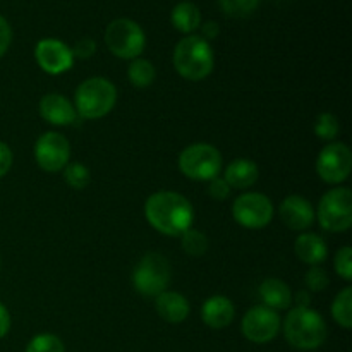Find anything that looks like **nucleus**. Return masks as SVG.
<instances>
[{"label": "nucleus", "mask_w": 352, "mask_h": 352, "mask_svg": "<svg viewBox=\"0 0 352 352\" xmlns=\"http://www.w3.org/2000/svg\"><path fill=\"white\" fill-rule=\"evenodd\" d=\"M236 315L232 301L226 296H212L205 301L201 308V318L206 327L213 330H222L230 325Z\"/></svg>", "instance_id": "16"}, {"label": "nucleus", "mask_w": 352, "mask_h": 352, "mask_svg": "<svg viewBox=\"0 0 352 352\" xmlns=\"http://www.w3.org/2000/svg\"><path fill=\"white\" fill-rule=\"evenodd\" d=\"M117 102V89L109 79L89 78L76 89V112L82 119H102L112 112Z\"/></svg>", "instance_id": "4"}, {"label": "nucleus", "mask_w": 352, "mask_h": 352, "mask_svg": "<svg viewBox=\"0 0 352 352\" xmlns=\"http://www.w3.org/2000/svg\"><path fill=\"white\" fill-rule=\"evenodd\" d=\"M284 333L296 349L313 351L325 342L327 325L316 309L294 308L285 318Z\"/></svg>", "instance_id": "3"}, {"label": "nucleus", "mask_w": 352, "mask_h": 352, "mask_svg": "<svg viewBox=\"0 0 352 352\" xmlns=\"http://www.w3.org/2000/svg\"><path fill=\"white\" fill-rule=\"evenodd\" d=\"M10 41H12V30H10V24L7 23L6 17L0 16V57H3L6 52L9 50Z\"/></svg>", "instance_id": "33"}, {"label": "nucleus", "mask_w": 352, "mask_h": 352, "mask_svg": "<svg viewBox=\"0 0 352 352\" xmlns=\"http://www.w3.org/2000/svg\"><path fill=\"white\" fill-rule=\"evenodd\" d=\"M232 215L246 229H263L274 219V203L261 192H244L234 201Z\"/></svg>", "instance_id": "9"}, {"label": "nucleus", "mask_w": 352, "mask_h": 352, "mask_svg": "<svg viewBox=\"0 0 352 352\" xmlns=\"http://www.w3.org/2000/svg\"><path fill=\"white\" fill-rule=\"evenodd\" d=\"M64 179L72 189H85L89 184L91 177H89V170L86 165L79 164V162H72L64 167Z\"/></svg>", "instance_id": "26"}, {"label": "nucleus", "mask_w": 352, "mask_h": 352, "mask_svg": "<svg viewBox=\"0 0 352 352\" xmlns=\"http://www.w3.org/2000/svg\"><path fill=\"white\" fill-rule=\"evenodd\" d=\"M332 316L342 329L349 330L352 327V289L346 287L337 294L332 305Z\"/></svg>", "instance_id": "23"}, {"label": "nucleus", "mask_w": 352, "mask_h": 352, "mask_svg": "<svg viewBox=\"0 0 352 352\" xmlns=\"http://www.w3.org/2000/svg\"><path fill=\"white\" fill-rule=\"evenodd\" d=\"M243 336L254 344H267L280 330V316L267 306H254L244 315L241 323Z\"/></svg>", "instance_id": "11"}, {"label": "nucleus", "mask_w": 352, "mask_h": 352, "mask_svg": "<svg viewBox=\"0 0 352 352\" xmlns=\"http://www.w3.org/2000/svg\"><path fill=\"white\" fill-rule=\"evenodd\" d=\"M36 164L47 172L64 170L71 158V144L60 133H45L34 144Z\"/></svg>", "instance_id": "12"}, {"label": "nucleus", "mask_w": 352, "mask_h": 352, "mask_svg": "<svg viewBox=\"0 0 352 352\" xmlns=\"http://www.w3.org/2000/svg\"><path fill=\"white\" fill-rule=\"evenodd\" d=\"M296 254L299 260L311 267H320L329 256V248L327 243L318 234L305 232L296 239Z\"/></svg>", "instance_id": "18"}, {"label": "nucleus", "mask_w": 352, "mask_h": 352, "mask_svg": "<svg viewBox=\"0 0 352 352\" xmlns=\"http://www.w3.org/2000/svg\"><path fill=\"white\" fill-rule=\"evenodd\" d=\"M333 268L344 280H352V250L349 246H344L337 251Z\"/></svg>", "instance_id": "29"}, {"label": "nucleus", "mask_w": 352, "mask_h": 352, "mask_svg": "<svg viewBox=\"0 0 352 352\" xmlns=\"http://www.w3.org/2000/svg\"><path fill=\"white\" fill-rule=\"evenodd\" d=\"M144 215L155 230L175 237L191 229L195 210L189 199L179 192L158 191L144 203Z\"/></svg>", "instance_id": "1"}, {"label": "nucleus", "mask_w": 352, "mask_h": 352, "mask_svg": "<svg viewBox=\"0 0 352 352\" xmlns=\"http://www.w3.org/2000/svg\"><path fill=\"white\" fill-rule=\"evenodd\" d=\"M258 165L253 160L248 158H237V160L230 162L229 167L226 168V179L227 184L234 189H248L258 181Z\"/></svg>", "instance_id": "19"}, {"label": "nucleus", "mask_w": 352, "mask_h": 352, "mask_svg": "<svg viewBox=\"0 0 352 352\" xmlns=\"http://www.w3.org/2000/svg\"><path fill=\"white\" fill-rule=\"evenodd\" d=\"M339 131H340L339 120H337V117L333 116V113H329V112L320 113L315 124V133L320 140H325V141L336 140Z\"/></svg>", "instance_id": "27"}, {"label": "nucleus", "mask_w": 352, "mask_h": 352, "mask_svg": "<svg viewBox=\"0 0 352 352\" xmlns=\"http://www.w3.org/2000/svg\"><path fill=\"white\" fill-rule=\"evenodd\" d=\"M296 302H298V308H309V296L308 292H298L296 296Z\"/></svg>", "instance_id": "37"}, {"label": "nucleus", "mask_w": 352, "mask_h": 352, "mask_svg": "<svg viewBox=\"0 0 352 352\" xmlns=\"http://www.w3.org/2000/svg\"><path fill=\"white\" fill-rule=\"evenodd\" d=\"M127 78H129L131 85L136 88H148L153 85L157 71H155V65L146 58H134L127 67Z\"/></svg>", "instance_id": "22"}, {"label": "nucleus", "mask_w": 352, "mask_h": 352, "mask_svg": "<svg viewBox=\"0 0 352 352\" xmlns=\"http://www.w3.org/2000/svg\"><path fill=\"white\" fill-rule=\"evenodd\" d=\"M215 65L210 41L196 34H188L174 50V67L188 81H201L208 78Z\"/></svg>", "instance_id": "2"}, {"label": "nucleus", "mask_w": 352, "mask_h": 352, "mask_svg": "<svg viewBox=\"0 0 352 352\" xmlns=\"http://www.w3.org/2000/svg\"><path fill=\"white\" fill-rule=\"evenodd\" d=\"M306 282V287L309 289L311 292H320V291H325L330 284V278L329 274L323 270L322 267H311L308 270L305 277Z\"/></svg>", "instance_id": "30"}, {"label": "nucleus", "mask_w": 352, "mask_h": 352, "mask_svg": "<svg viewBox=\"0 0 352 352\" xmlns=\"http://www.w3.org/2000/svg\"><path fill=\"white\" fill-rule=\"evenodd\" d=\"M352 168V153L344 143H330L320 151L316 158V172L322 181L329 184H340L346 181Z\"/></svg>", "instance_id": "10"}, {"label": "nucleus", "mask_w": 352, "mask_h": 352, "mask_svg": "<svg viewBox=\"0 0 352 352\" xmlns=\"http://www.w3.org/2000/svg\"><path fill=\"white\" fill-rule=\"evenodd\" d=\"M34 58L41 71L52 76L69 71L74 64V55H72L71 48L64 41L55 40V38H43L38 41L36 48H34Z\"/></svg>", "instance_id": "13"}, {"label": "nucleus", "mask_w": 352, "mask_h": 352, "mask_svg": "<svg viewBox=\"0 0 352 352\" xmlns=\"http://www.w3.org/2000/svg\"><path fill=\"white\" fill-rule=\"evenodd\" d=\"M40 116L54 126H71L76 122L78 112L65 96L50 93L40 100Z\"/></svg>", "instance_id": "15"}, {"label": "nucleus", "mask_w": 352, "mask_h": 352, "mask_svg": "<svg viewBox=\"0 0 352 352\" xmlns=\"http://www.w3.org/2000/svg\"><path fill=\"white\" fill-rule=\"evenodd\" d=\"M181 244L184 253H188L189 256H203V254L208 251V237L201 232V230L196 229H188L184 234L181 236Z\"/></svg>", "instance_id": "24"}, {"label": "nucleus", "mask_w": 352, "mask_h": 352, "mask_svg": "<svg viewBox=\"0 0 352 352\" xmlns=\"http://www.w3.org/2000/svg\"><path fill=\"white\" fill-rule=\"evenodd\" d=\"M10 330V315L3 305H0V339L7 336Z\"/></svg>", "instance_id": "36"}, {"label": "nucleus", "mask_w": 352, "mask_h": 352, "mask_svg": "<svg viewBox=\"0 0 352 352\" xmlns=\"http://www.w3.org/2000/svg\"><path fill=\"white\" fill-rule=\"evenodd\" d=\"M219 33H220L219 24L213 23V21H208V23H205L201 26V38H203V40H206V41L215 40V38L219 36Z\"/></svg>", "instance_id": "35"}, {"label": "nucleus", "mask_w": 352, "mask_h": 352, "mask_svg": "<svg viewBox=\"0 0 352 352\" xmlns=\"http://www.w3.org/2000/svg\"><path fill=\"white\" fill-rule=\"evenodd\" d=\"M155 309L158 316L168 323H181L189 315V302L179 292L165 291L155 298Z\"/></svg>", "instance_id": "17"}, {"label": "nucleus", "mask_w": 352, "mask_h": 352, "mask_svg": "<svg viewBox=\"0 0 352 352\" xmlns=\"http://www.w3.org/2000/svg\"><path fill=\"white\" fill-rule=\"evenodd\" d=\"M260 298L265 302L263 306L278 311L287 309L292 302V292L289 285L280 278H267L260 285Z\"/></svg>", "instance_id": "20"}, {"label": "nucleus", "mask_w": 352, "mask_h": 352, "mask_svg": "<svg viewBox=\"0 0 352 352\" xmlns=\"http://www.w3.org/2000/svg\"><path fill=\"white\" fill-rule=\"evenodd\" d=\"M26 352H65V346L54 333H38L28 342Z\"/></svg>", "instance_id": "25"}, {"label": "nucleus", "mask_w": 352, "mask_h": 352, "mask_svg": "<svg viewBox=\"0 0 352 352\" xmlns=\"http://www.w3.org/2000/svg\"><path fill=\"white\" fill-rule=\"evenodd\" d=\"M179 168L191 181L210 182L222 170V155L215 146L196 143L184 148L179 157Z\"/></svg>", "instance_id": "5"}, {"label": "nucleus", "mask_w": 352, "mask_h": 352, "mask_svg": "<svg viewBox=\"0 0 352 352\" xmlns=\"http://www.w3.org/2000/svg\"><path fill=\"white\" fill-rule=\"evenodd\" d=\"M223 12L230 17H246L260 6V0H219Z\"/></svg>", "instance_id": "28"}, {"label": "nucleus", "mask_w": 352, "mask_h": 352, "mask_svg": "<svg viewBox=\"0 0 352 352\" xmlns=\"http://www.w3.org/2000/svg\"><path fill=\"white\" fill-rule=\"evenodd\" d=\"M320 226L329 232H346L352 226V195L349 188H336L322 196L318 203Z\"/></svg>", "instance_id": "8"}, {"label": "nucleus", "mask_w": 352, "mask_h": 352, "mask_svg": "<svg viewBox=\"0 0 352 352\" xmlns=\"http://www.w3.org/2000/svg\"><path fill=\"white\" fill-rule=\"evenodd\" d=\"M105 43L116 57L134 60L143 54L146 36L140 24L134 23L133 19L120 17L107 26Z\"/></svg>", "instance_id": "6"}, {"label": "nucleus", "mask_w": 352, "mask_h": 352, "mask_svg": "<svg viewBox=\"0 0 352 352\" xmlns=\"http://www.w3.org/2000/svg\"><path fill=\"white\" fill-rule=\"evenodd\" d=\"M72 55L78 58H89L91 55H95L96 52V43L91 38H81L78 43L74 45V48H71Z\"/></svg>", "instance_id": "32"}, {"label": "nucleus", "mask_w": 352, "mask_h": 352, "mask_svg": "<svg viewBox=\"0 0 352 352\" xmlns=\"http://www.w3.org/2000/svg\"><path fill=\"white\" fill-rule=\"evenodd\" d=\"M170 21L172 24H174L175 30L181 31V33H195V31L201 26V12H199L196 3L184 0V2H179L177 6L172 9Z\"/></svg>", "instance_id": "21"}, {"label": "nucleus", "mask_w": 352, "mask_h": 352, "mask_svg": "<svg viewBox=\"0 0 352 352\" xmlns=\"http://www.w3.org/2000/svg\"><path fill=\"white\" fill-rule=\"evenodd\" d=\"M278 215H280L282 222L289 229L299 230V232L309 229L315 222V210H313L311 203L298 195L287 196L282 201L280 208H278Z\"/></svg>", "instance_id": "14"}, {"label": "nucleus", "mask_w": 352, "mask_h": 352, "mask_svg": "<svg viewBox=\"0 0 352 352\" xmlns=\"http://www.w3.org/2000/svg\"><path fill=\"white\" fill-rule=\"evenodd\" d=\"M208 195L212 196L213 199H217V201H223V199L229 198L230 186L227 184L226 179H222V177L212 179L208 184Z\"/></svg>", "instance_id": "31"}, {"label": "nucleus", "mask_w": 352, "mask_h": 352, "mask_svg": "<svg viewBox=\"0 0 352 352\" xmlns=\"http://www.w3.org/2000/svg\"><path fill=\"white\" fill-rule=\"evenodd\" d=\"M133 284L141 296L157 298L170 284V265L158 253L144 254L133 272Z\"/></svg>", "instance_id": "7"}, {"label": "nucleus", "mask_w": 352, "mask_h": 352, "mask_svg": "<svg viewBox=\"0 0 352 352\" xmlns=\"http://www.w3.org/2000/svg\"><path fill=\"white\" fill-rule=\"evenodd\" d=\"M12 160H14L12 150H10L6 143L0 141V177H3V175L10 170V167H12Z\"/></svg>", "instance_id": "34"}]
</instances>
